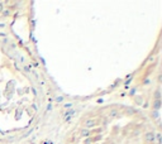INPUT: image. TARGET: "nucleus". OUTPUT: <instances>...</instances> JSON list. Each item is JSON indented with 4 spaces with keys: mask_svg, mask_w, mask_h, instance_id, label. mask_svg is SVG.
Instances as JSON below:
<instances>
[{
    "mask_svg": "<svg viewBox=\"0 0 162 144\" xmlns=\"http://www.w3.org/2000/svg\"><path fill=\"white\" fill-rule=\"evenodd\" d=\"M85 125L89 128V126H93V125H95V121H93V120H87L86 123H85Z\"/></svg>",
    "mask_w": 162,
    "mask_h": 144,
    "instance_id": "1",
    "label": "nucleus"
},
{
    "mask_svg": "<svg viewBox=\"0 0 162 144\" xmlns=\"http://www.w3.org/2000/svg\"><path fill=\"white\" fill-rule=\"evenodd\" d=\"M146 136H147V140H153V139H154V138H153V134H151V133H148Z\"/></svg>",
    "mask_w": 162,
    "mask_h": 144,
    "instance_id": "2",
    "label": "nucleus"
}]
</instances>
